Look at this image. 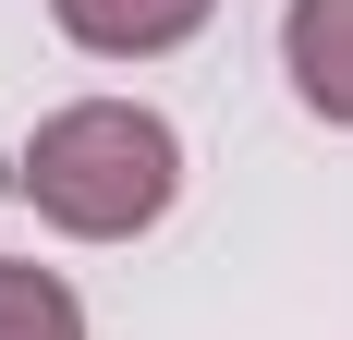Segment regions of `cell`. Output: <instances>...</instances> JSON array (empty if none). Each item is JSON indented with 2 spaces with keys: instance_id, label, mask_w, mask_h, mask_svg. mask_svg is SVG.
<instances>
[{
  "instance_id": "1",
  "label": "cell",
  "mask_w": 353,
  "mask_h": 340,
  "mask_svg": "<svg viewBox=\"0 0 353 340\" xmlns=\"http://www.w3.org/2000/svg\"><path fill=\"white\" fill-rule=\"evenodd\" d=\"M0 182L49 219V231H73V243H134V231H159L171 195H183V134L159 109H134V98H73V109H49V122L12 146Z\"/></svg>"
},
{
  "instance_id": "2",
  "label": "cell",
  "mask_w": 353,
  "mask_h": 340,
  "mask_svg": "<svg viewBox=\"0 0 353 340\" xmlns=\"http://www.w3.org/2000/svg\"><path fill=\"white\" fill-rule=\"evenodd\" d=\"M281 73L317 122L353 134V0H281Z\"/></svg>"
},
{
  "instance_id": "3",
  "label": "cell",
  "mask_w": 353,
  "mask_h": 340,
  "mask_svg": "<svg viewBox=\"0 0 353 340\" xmlns=\"http://www.w3.org/2000/svg\"><path fill=\"white\" fill-rule=\"evenodd\" d=\"M208 12L219 0H49V25H61L85 61H159V49H183Z\"/></svg>"
},
{
  "instance_id": "4",
  "label": "cell",
  "mask_w": 353,
  "mask_h": 340,
  "mask_svg": "<svg viewBox=\"0 0 353 340\" xmlns=\"http://www.w3.org/2000/svg\"><path fill=\"white\" fill-rule=\"evenodd\" d=\"M0 340H85L73 279H61V268H25V255H0Z\"/></svg>"
}]
</instances>
